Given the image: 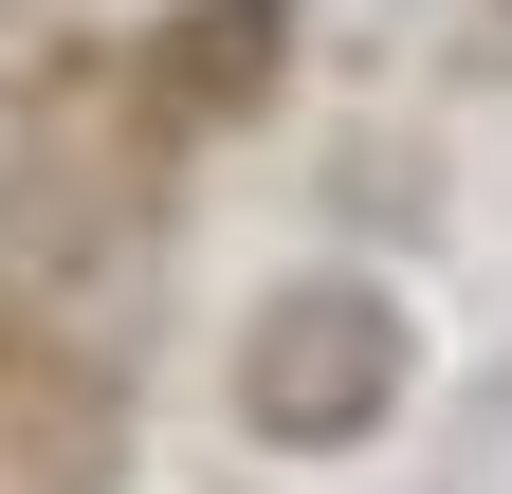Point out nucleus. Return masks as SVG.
I'll return each mask as SVG.
<instances>
[{"label": "nucleus", "instance_id": "1", "mask_svg": "<svg viewBox=\"0 0 512 494\" xmlns=\"http://www.w3.org/2000/svg\"><path fill=\"white\" fill-rule=\"evenodd\" d=\"M384 385H403V330H384V293H275L238 348V403L256 440H366Z\"/></svg>", "mask_w": 512, "mask_h": 494}, {"label": "nucleus", "instance_id": "2", "mask_svg": "<svg viewBox=\"0 0 512 494\" xmlns=\"http://www.w3.org/2000/svg\"><path fill=\"white\" fill-rule=\"evenodd\" d=\"M256 74H275V0H183V19H147V55H128V92H147V129H220V110H256Z\"/></svg>", "mask_w": 512, "mask_h": 494}]
</instances>
